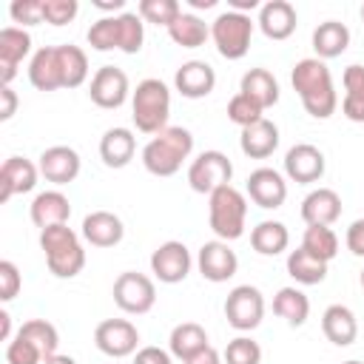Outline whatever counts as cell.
<instances>
[{
  "instance_id": "obj_1",
  "label": "cell",
  "mask_w": 364,
  "mask_h": 364,
  "mask_svg": "<svg viewBox=\"0 0 364 364\" xmlns=\"http://www.w3.org/2000/svg\"><path fill=\"white\" fill-rule=\"evenodd\" d=\"M290 82L304 105V111L316 119H327L336 114L338 108V94H336V85H333V74L327 68L324 60L318 57H304L293 65V74H290Z\"/></svg>"
},
{
  "instance_id": "obj_2",
  "label": "cell",
  "mask_w": 364,
  "mask_h": 364,
  "mask_svg": "<svg viewBox=\"0 0 364 364\" xmlns=\"http://www.w3.org/2000/svg\"><path fill=\"white\" fill-rule=\"evenodd\" d=\"M193 151V136L182 125H168L142 148V165L154 176H173Z\"/></svg>"
},
{
  "instance_id": "obj_3",
  "label": "cell",
  "mask_w": 364,
  "mask_h": 364,
  "mask_svg": "<svg viewBox=\"0 0 364 364\" xmlns=\"http://www.w3.org/2000/svg\"><path fill=\"white\" fill-rule=\"evenodd\" d=\"M131 117L136 131L142 134H159L168 128V117H171V91L162 80L148 77L142 82H136L134 94H131Z\"/></svg>"
},
{
  "instance_id": "obj_4",
  "label": "cell",
  "mask_w": 364,
  "mask_h": 364,
  "mask_svg": "<svg viewBox=\"0 0 364 364\" xmlns=\"http://www.w3.org/2000/svg\"><path fill=\"white\" fill-rule=\"evenodd\" d=\"M40 247L46 253V264L57 279H74L85 267V250L80 236L68 225H54L40 230Z\"/></svg>"
},
{
  "instance_id": "obj_5",
  "label": "cell",
  "mask_w": 364,
  "mask_h": 364,
  "mask_svg": "<svg viewBox=\"0 0 364 364\" xmlns=\"http://www.w3.org/2000/svg\"><path fill=\"white\" fill-rule=\"evenodd\" d=\"M208 222L210 230L222 239V242H233L245 233V222H247V199L242 191H236L233 185H225L219 191H213L208 196Z\"/></svg>"
},
{
  "instance_id": "obj_6",
  "label": "cell",
  "mask_w": 364,
  "mask_h": 364,
  "mask_svg": "<svg viewBox=\"0 0 364 364\" xmlns=\"http://www.w3.org/2000/svg\"><path fill=\"white\" fill-rule=\"evenodd\" d=\"M253 20L250 14L242 11H222L213 23H210V37L216 43V51L225 60H242L250 51V37H253Z\"/></svg>"
},
{
  "instance_id": "obj_7",
  "label": "cell",
  "mask_w": 364,
  "mask_h": 364,
  "mask_svg": "<svg viewBox=\"0 0 364 364\" xmlns=\"http://www.w3.org/2000/svg\"><path fill=\"white\" fill-rule=\"evenodd\" d=\"M111 296H114V304L122 313H131V316H142V313H148L156 304L154 279H148L145 273H136V270L119 273L117 282H114Z\"/></svg>"
},
{
  "instance_id": "obj_8",
  "label": "cell",
  "mask_w": 364,
  "mask_h": 364,
  "mask_svg": "<svg viewBox=\"0 0 364 364\" xmlns=\"http://www.w3.org/2000/svg\"><path fill=\"white\" fill-rule=\"evenodd\" d=\"M233 179V162L222 151H202L191 165H188V185L196 193H213Z\"/></svg>"
},
{
  "instance_id": "obj_9",
  "label": "cell",
  "mask_w": 364,
  "mask_h": 364,
  "mask_svg": "<svg viewBox=\"0 0 364 364\" xmlns=\"http://www.w3.org/2000/svg\"><path fill=\"white\" fill-rule=\"evenodd\" d=\"M262 316H264V296L259 287L253 284H239L228 293L225 299V318L233 330L239 333H247V330H256L262 324Z\"/></svg>"
},
{
  "instance_id": "obj_10",
  "label": "cell",
  "mask_w": 364,
  "mask_h": 364,
  "mask_svg": "<svg viewBox=\"0 0 364 364\" xmlns=\"http://www.w3.org/2000/svg\"><path fill=\"white\" fill-rule=\"evenodd\" d=\"M94 344L108 358H125V355H134L136 353L139 330L128 318H105L94 330Z\"/></svg>"
},
{
  "instance_id": "obj_11",
  "label": "cell",
  "mask_w": 364,
  "mask_h": 364,
  "mask_svg": "<svg viewBox=\"0 0 364 364\" xmlns=\"http://www.w3.org/2000/svg\"><path fill=\"white\" fill-rule=\"evenodd\" d=\"M191 250L185 247V242H176V239H168L162 242L154 253H151V273L162 282V284H179L188 279L191 273Z\"/></svg>"
},
{
  "instance_id": "obj_12",
  "label": "cell",
  "mask_w": 364,
  "mask_h": 364,
  "mask_svg": "<svg viewBox=\"0 0 364 364\" xmlns=\"http://www.w3.org/2000/svg\"><path fill=\"white\" fill-rule=\"evenodd\" d=\"M131 94V85H128V74L117 65H102L94 71L91 77V85H88V97L97 108H105V111H114L119 108Z\"/></svg>"
},
{
  "instance_id": "obj_13",
  "label": "cell",
  "mask_w": 364,
  "mask_h": 364,
  "mask_svg": "<svg viewBox=\"0 0 364 364\" xmlns=\"http://www.w3.org/2000/svg\"><path fill=\"white\" fill-rule=\"evenodd\" d=\"M196 267H199L202 279H208V282H213V284H222V282H228V279L236 276L239 259H236V253L230 250L228 242L213 239V242H205V245L199 247Z\"/></svg>"
},
{
  "instance_id": "obj_14",
  "label": "cell",
  "mask_w": 364,
  "mask_h": 364,
  "mask_svg": "<svg viewBox=\"0 0 364 364\" xmlns=\"http://www.w3.org/2000/svg\"><path fill=\"white\" fill-rule=\"evenodd\" d=\"M324 168H327L324 154L310 142H299L284 154V173L290 182H299V185L318 182L324 176Z\"/></svg>"
},
{
  "instance_id": "obj_15",
  "label": "cell",
  "mask_w": 364,
  "mask_h": 364,
  "mask_svg": "<svg viewBox=\"0 0 364 364\" xmlns=\"http://www.w3.org/2000/svg\"><path fill=\"white\" fill-rule=\"evenodd\" d=\"M40 176H46V182L51 185H68L80 176V168H82V159L74 148L68 145H51L40 154Z\"/></svg>"
},
{
  "instance_id": "obj_16",
  "label": "cell",
  "mask_w": 364,
  "mask_h": 364,
  "mask_svg": "<svg viewBox=\"0 0 364 364\" xmlns=\"http://www.w3.org/2000/svg\"><path fill=\"white\" fill-rule=\"evenodd\" d=\"M31 51V34L20 26H6L0 31V85H11L17 77V65Z\"/></svg>"
},
{
  "instance_id": "obj_17",
  "label": "cell",
  "mask_w": 364,
  "mask_h": 364,
  "mask_svg": "<svg viewBox=\"0 0 364 364\" xmlns=\"http://www.w3.org/2000/svg\"><path fill=\"white\" fill-rule=\"evenodd\" d=\"M247 196L264 208V210H276L284 205L287 199V182L279 171L273 168H256L250 176H247Z\"/></svg>"
},
{
  "instance_id": "obj_18",
  "label": "cell",
  "mask_w": 364,
  "mask_h": 364,
  "mask_svg": "<svg viewBox=\"0 0 364 364\" xmlns=\"http://www.w3.org/2000/svg\"><path fill=\"white\" fill-rule=\"evenodd\" d=\"M173 85H176V91H179L182 97H188V100H202V97H208V94L216 88V71H213V65L205 63V60H188V63H182V65L176 68Z\"/></svg>"
},
{
  "instance_id": "obj_19",
  "label": "cell",
  "mask_w": 364,
  "mask_h": 364,
  "mask_svg": "<svg viewBox=\"0 0 364 364\" xmlns=\"http://www.w3.org/2000/svg\"><path fill=\"white\" fill-rule=\"evenodd\" d=\"M28 82L37 91H57L65 88L63 82V63H60V46H43L34 51L28 63Z\"/></svg>"
},
{
  "instance_id": "obj_20",
  "label": "cell",
  "mask_w": 364,
  "mask_h": 364,
  "mask_svg": "<svg viewBox=\"0 0 364 364\" xmlns=\"http://www.w3.org/2000/svg\"><path fill=\"white\" fill-rule=\"evenodd\" d=\"M40 168L26 156H9L0 168V202H9L14 193L34 191Z\"/></svg>"
},
{
  "instance_id": "obj_21",
  "label": "cell",
  "mask_w": 364,
  "mask_h": 364,
  "mask_svg": "<svg viewBox=\"0 0 364 364\" xmlns=\"http://www.w3.org/2000/svg\"><path fill=\"white\" fill-rule=\"evenodd\" d=\"M256 23L267 40H287L296 31L299 14H296V6L287 0H267L262 3Z\"/></svg>"
},
{
  "instance_id": "obj_22",
  "label": "cell",
  "mask_w": 364,
  "mask_h": 364,
  "mask_svg": "<svg viewBox=\"0 0 364 364\" xmlns=\"http://www.w3.org/2000/svg\"><path fill=\"white\" fill-rule=\"evenodd\" d=\"M122 236H125L122 219L111 210H91L82 219V239L94 247H114L122 242Z\"/></svg>"
},
{
  "instance_id": "obj_23",
  "label": "cell",
  "mask_w": 364,
  "mask_h": 364,
  "mask_svg": "<svg viewBox=\"0 0 364 364\" xmlns=\"http://www.w3.org/2000/svg\"><path fill=\"white\" fill-rule=\"evenodd\" d=\"M28 216L40 230L54 228V225H68L71 202L63 191H43V193L34 196V202L28 208Z\"/></svg>"
},
{
  "instance_id": "obj_24",
  "label": "cell",
  "mask_w": 364,
  "mask_h": 364,
  "mask_svg": "<svg viewBox=\"0 0 364 364\" xmlns=\"http://www.w3.org/2000/svg\"><path fill=\"white\" fill-rule=\"evenodd\" d=\"M321 333L327 336L330 344L336 347H350L358 336V321L355 313L347 304H330L321 313Z\"/></svg>"
},
{
  "instance_id": "obj_25",
  "label": "cell",
  "mask_w": 364,
  "mask_h": 364,
  "mask_svg": "<svg viewBox=\"0 0 364 364\" xmlns=\"http://www.w3.org/2000/svg\"><path fill=\"white\" fill-rule=\"evenodd\" d=\"M341 216V196L333 188H316L301 202V219L307 225H333Z\"/></svg>"
},
{
  "instance_id": "obj_26",
  "label": "cell",
  "mask_w": 364,
  "mask_h": 364,
  "mask_svg": "<svg viewBox=\"0 0 364 364\" xmlns=\"http://www.w3.org/2000/svg\"><path fill=\"white\" fill-rule=\"evenodd\" d=\"M239 148H242V154L250 156V159H267V156L279 148V128H276V122L259 119V122L242 128Z\"/></svg>"
},
{
  "instance_id": "obj_27",
  "label": "cell",
  "mask_w": 364,
  "mask_h": 364,
  "mask_svg": "<svg viewBox=\"0 0 364 364\" xmlns=\"http://www.w3.org/2000/svg\"><path fill=\"white\" fill-rule=\"evenodd\" d=\"M136 154V136L131 128H108L100 139V159L108 168H125Z\"/></svg>"
},
{
  "instance_id": "obj_28",
  "label": "cell",
  "mask_w": 364,
  "mask_h": 364,
  "mask_svg": "<svg viewBox=\"0 0 364 364\" xmlns=\"http://www.w3.org/2000/svg\"><path fill=\"white\" fill-rule=\"evenodd\" d=\"M239 94H245L262 111H267V108H273L279 102V82H276V77L267 68H250V71L242 74Z\"/></svg>"
},
{
  "instance_id": "obj_29",
  "label": "cell",
  "mask_w": 364,
  "mask_h": 364,
  "mask_svg": "<svg viewBox=\"0 0 364 364\" xmlns=\"http://www.w3.org/2000/svg\"><path fill=\"white\" fill-rule=\"evenodd\" d=\"M350 46V28L338 20H324L313 31V51L318 60H333L341 57Z\"/></svg>"
},
{
  "instance_id": "obj_30",
  "label": "cell",
  "mask_w": 364,
  "mask_h": 364,
  "mask_svg": "<svg viewBox=\"0 0 364 364\" xmlns=\"http://www.w3.org/2000/svg\"><path fill=\"white\" fill-rule=\"evenodd\" d=\"M344 85V100H341V114L350 122H364V65H347L341 74Z\"/></svg>"
},
{
  "instance_id": "obj_31",
  "label": "cell",
  "mask_w": 364,
  "mask_h": 364,
  "mask_svg": "<svg viewBox=\"0 0 364 364\" xmlns=\"http://www.w3.org/2000/svg\"><path fill=\"white\" fill-rule=\"evenodd\" d=\"M250 245L259 256H279L290 245V230L276 219H264L250 230Z\"/></svg>"
},
{
  "instance_id": "obj_32",
  "label": "cell",
  "mask_w": 364,
  "mask_h": 364,
  "mask_svg": "<svg viewBox=\"0 0 364 364\" xmlns=\"http://www.w3.org/2000/svg\"><path fill=\"white\" fill-rule=\"evenodd\" d=\"M205 347H208V333H205L202 324H196V321H182V324H176V327L171 330L168 350H171L173 358L185 361V358H191L193 353H199V350H205Z\"/></svg>"
},
{
  "instance_id": "obj_33",
  "label": "cell",
  "mask_w": 364,
  "mask_h": 364,
  "mask_svg": "<svg viewBox=\"0 0 364 364\" xmlns=\"http://www.w3.org/2000/svg\"><path fill=\"white\" fill-rule=\"evenodd\" d=\"M168 37L182 46V48H199L205 46V40L210 37V26L199 17V14H191V11H182L171 26H168Z\"/></svg>"
},
{
  "instance_id": "obj_34",
  "label": "cell",
  "mask_w": 364,
  "mask_h": 364,
  "mask_svg": "<svg viewBox=\"0 0 364 364\" xmlns=\"http://www.w3.org/2000/svg\"><path fill=\"white\" fill-rule=\"evenodd\" d=\"M273 313L284 318L290 327H301L310 316V299L299 287H282L273 296Z\"/></svg>"
},
{
  "instance_id": "obj_35",
  "label": "cell",
  "mask_w": 364,
  "mask_h": 364,
  "mask_svg": "<svg viewBox=\"0 0 364 364\" xmlns=\"http://www.w3.org/2000/svg\"><path fill=\"white\" fill-rule=\"evenodd\" d=\"M287 273L293 276V282L299 284H321L327 279V262L310 256L301 245L296 250L287 253Z\"/></svg>"
},
{
  "instance_id": "obj_36",
  "label": "cell",
  "mask_w": 364,
  "mask_h": 364,
  "mask_svg": "<svg viewBox=\"0 0 364 364\" xmlns=\"http://www.w3.org/2000/svg\"><path fill=\"white\" fill-rule=\"evenodd\" d=\"M301 247L310 256H316V259H321V262L330 264L336 259V253H338V236L327 225H307V230L301 236Z\"/></svg>"
},
{
  "instance_id": "obj_37",
  "label": "cell",
  "mask_w": 364,
  "mask_h": 364,
  "mask_svg": "<svg viewBox=\"0 0 364 364\" xmlns=\"http://www.w3.org/2000/svg\"><path fill=\"white\" fill-rule=\"evenodd\" d=\"M17 336H23L26 341H31V344L43 353V358L54 355L57 347H60V333H57V327H54L51 321H46V318H28V321H23V327L17 330Z\"/></svg>"
},
{
  "instance_id": "obj_38",
  "label": "cell",
  "mask_w": 364,
  "mask_h": 364,
  "mask_svg": "<svg viewBox=\"0 0 364 364\" xmlns=\"http://www.w3.org/2000/svg\"><path fill=\"white\" fill-rule=\"evenodd\" d=\"M60 63H63V82L65 88H80L88 80V57L80 46L63 43L60 46Z\"/></svg>"
},
{
  "instance_id": "obj_39",
  "label": "cell",
  "mask_w": 364,
  "mask_h": 364,
  "mask_svg": "<svg viewBox=\"0 0 364 364\" xmlns=\"http://www.w3.org/2000/svg\"><path fill=\"white\" fill-rule=\"evenodd\" d=\"M88 46L94 51H119V14L114 17H100L97 23H91L88 28Z\"/></svg>"
},
{
  "instance_id": "obj_40",
  "label": "cell",
  "mask_w": 364,
  "mask_h": 364,
  "mask_svg": "<svg viewBox=\"0 0 364 364\" xmlns=\"http://www.w3.org/2000/svg\"><path fill=\"white\" fill-rule=\"evenodd\" d=\"M145 43V26L136 11H122L119 14V51L136 54Z\"/></svg>"
},
{
  "instance_id": "obj_41",
  "label": "cell",
  "mask_w": 364,
  "mask_h": 364,
  "mask_svg": "<svg viewBox=\"0 0 364 364\" xmlns=\"http://www.w3.org/2000/svg\"><path fill=\"white\" fill-rule=\"evenodd\" d=\"M222 361L225 364H262V347L250 336H236L228 341Z\"/></svg>"
},
{
  "instance_id": "obj_42",
  "label": "cell",
  "mask_w": 364,
  "mask_h": 364,
  "mask_svg": "<svg viewBox=\"0 0 364 364\" xmlns=\"http://www.w3.org/2000/svg\"><path fill=\"white\" fill-rule=\"evenodd\" d=\"M179 14H182V6L176 0H139V17L145 23H156L168 28Z\"/></svg>"
},
{
  "instance_id": "obj_43",
  "label": "cell",
  "mask_w": 364,
  "mask_h": 364,
  "mask_svg": "<svg viewBox=\"0 0 364 364\" xmlns=\"http://www.w3.org/2000/svg\"><path fill=\"white\" fill-rule=\"evenodd\" d=\"M262 114H264V111H262L253 100H247L245 94H236V97H230V102H228V119L236 122L239 128H247V125L264 119Z\"/></svg>"
},
{
  "instance_id": "obj_44",
  "label": "cell",
  "mask_w": 364,
  "mask_h": 364,
  "mask_svg": "<svg viewBox=\"0 0 364 364\" xmlns=\"http://www.w3.org/2000/svg\"><path fill=\"white\" fill-rule=\"evenodd\" d=\"M43 361H46L43 353L31 341H26L23 336H17V333L6 344V364H43Z\"/></svg>"
},
{
  "instance_id": "obj_45",
  "label": "cell",
  "mask_w": 364,
  "mask_h": 364,
  "mask_svg": "<svg viewBox=\"0 0 364 364\" xmlns=\"http://www.w3.org/2000/svg\"><path fill=\"white\" fill-rule=\"evenodd\" d=\"M9 14L14 23L23 26H37V23H46V14H43V0H14L9 6Z\"/></svg>"
},
{
  "instance_id": "obj_46",
  "label": "cell",
  "mask_w": 364,
  "mask_h": 364,
  "mask_svg": "<svg viewBox=\"0 0 364 364\" xmlns=\"http://www.w3.org/2000/svg\"><path fill=\"white\" fill-rule=\"evenodd\" d=\"M80 11V3L77 0H43V14H46V23L51 26H65L77 17Z\"/></svg>"
},
{
  "instance_id": "obj_47",
  "label": "cell",
  "mask_w": 364,
  "mask_h": 364,
  "mask_svg": "<svg viewBox=\"0 0 364 364\" xmlns=\"http://www.w3.org/2000/svg\"><path fill=\"white\" fill-rule=\"evenodd\" d=\"M23 287V279H20V270L14 262L3 259L0 262V301H11Z\"/></svg>"
},
{
  "instance_id": "obj_48",
  "label": "cell",
  "mask_w": 364,
  "mask_h": 364,
  "mask_svg": "<svg viewBox=\"0 0 364 364\" xmlns=\"http://www.w3.org/2000/svg\"><path fill=\"white\" fill-rule=\"evenodd\" d=\"M134 364H173V355H171V350L148 344V347H139L134 353Z\"/></svg>"
},
{
  "instance_id": "obj_49",
  "label": "cell",
  "mask_w": 364,
  "mask_h": 364,
  "mask_svg": "<svg viewBox=\"0 0 364 364\" xmlns=\"http://www.w3.org/2000/svg\"><path fill=\"white\" fill-rule=\"evenodd\" d=\"M344 242H347V250H350L353 256H364V219L350 222Z\"/></svg>"
},
{
  "instance_id": "obj_50",
  "label": "cell",
  "mask_w": 364,
  "mask_h": 364,
  "mask_svg": "<svg viewBox=\"0 0 364 364\" xmlns=\"http://www.w3.org/2000/svg\"><path fill=\"white\" fill-rule=\"evenodd\" d=\"M17 111V94L11 91V85H0V119H11Z\"/></svg>"
},
{
  "instance_id": "obj_51",
  "label": "cell",
  "mask_w": 364,
  "mask_h": 364,
  "mask_svg": "<svg viewBox=\"0 0 364 364\" xmlns=\"http://www.w3.org/2000/svg\"><path fill=\"white\" fill-rule=\"evenodd\" d=\"M182 364H222V355L208 344L205 350H199V353H193L191 358H185Z\"/></svg>"
},
{
  "instance_id": "obj_52",
  "label": "cell",
  "mask_w": 364,
  "mask_h": 364,
  "mask_svg": "<svg viewBox=\"0 0 364 364\" xmlns=\"http://www.w3.org/2000/svg\"><path fill=\"white\" fill-rule=\"evenodd\" d=\"M230 3V11H253V9H262V3L259 0H228Z\"/></svg>"
},
{
  "instance_id": "obj_53",
  "label": "cell",
  "mask_w": 364,
  "mask_h": 364,
  "mask_svg": "<svg viewBox=\"0 0 364 364\" xmlns=\"http://www.w3.org/2000/svg\"><path fill=\"white\" fill-rule=\"evenodd\" d=\"M94 6L102 9V11H119V14H122L125 0H94Z\"/></svg>"
},
{
  "instance_id": "obj_54",
  "label": "cell",
  "mask_w": 364,
  "mask_h": 364,
  "mask_svg": "<svg viewBox=\"0 0 364 364\" xmlns=\"http://www.w3.org/2000/svg\"><path fill=\"white\" fill-rule=\"evenodd\" d=\"M0 338L11 341V316L6 310H0Z\"/></svg>"
},
{
  "instance_id": "obj_55",
  "label": "cell",
  "mask_w": 364,
  "mask_h": 364,
  "mask_svg": "<svg viewBox=\"0 0 364 364\" xmlns=\"http://www.w3.org/2000/svg\"><path fill=\"white\" fill-rule=\"evenodd\" d=\"M43 364H77L71 355H60V353H54V355H48Z\"/></svg>"
},
{
  "instance_id": "obj_56",
  "label": "cell",
  "mask_w": 364,
  "mask_h": 364,
  "mask_svg": "<svg viewBox=\"0 0 364 364\" xmlns=\"http://www.w3.org/2000/svg\"><path fill=\"white\" fill-rule=\"evenodd\" d=\"M193 9H213L216 6V0H188Z\"/></svg>"
},
{
  "instance_id": "obj_57",
  "label": "cell",
  "mask_w": 364,
  "mask_h": 364,
  "mask_svg": "<svg viewBox=\"0 0 364 364\" xmlns=\"http://www.w3.org/2000/svg\"><path fill=\"white\" fill-rule=\"evenodd\" d=\"M361 287H364V270H361Z\"/></svg>"
},
{
  "instance_id": "obj_58",
  "label": "cell",
  "mask_w": 364,
  "mask_h": 364,
  "mask_svg": "<svg viewBox=\"0 0 364 364\" xmlns=\"http://www.w3.org/2000/svg\"><path fill=\"white\" fill-rule=\"evenodd\" d=\"M344 364H361V361H344Z\"/></svg>"
},
{
  "instance_id": "obj_59",
  "label": "cell",
  "mask_w": 364,
  "mask_h": 364,
  "mask_svg": "<svg viewBox=\"0 0 364 364\" xmlns=\"http://www.w3.org/2000/svg\"><path fill=\"white\" fill-rule=\"evenodd\" d=\"M361 20H364V6H361Z\"/></svg>"
}]
</instances>
